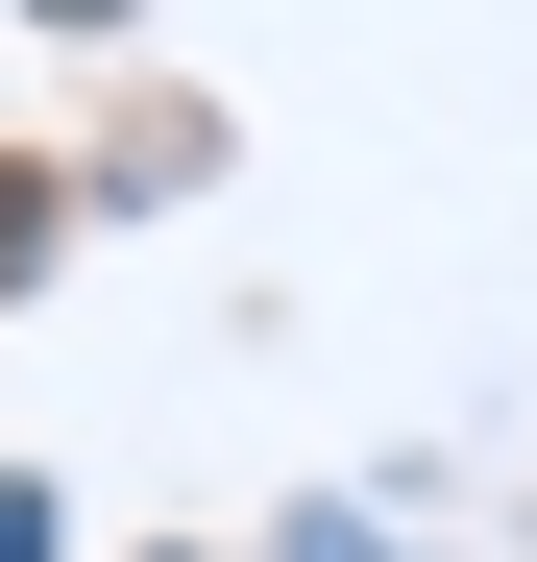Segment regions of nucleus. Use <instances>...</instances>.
Here are the masks:
<instances>
[{
  "mask_svg": "<svg viewBox=\"0 0 537 562\" xmlns=\"http://www.w3.org/2000/svg\"><path fill=\"white\" fill-rule=\"evenodd\" d=\"M294 562H391V538H367V514H294Z\"/></svg>",
  "mask_w": 537,
  "mask_h": 562,
  "instance_id": "nucleus-1",
  "label": "nucleus"
},
{
  "mask_svg": "<svg viewBox=\"0 0 537 562\" xmlns=\"http://www.w3.org/2000/svg\"><path fill=\"white\" fill-rule=\"evenodd\" d=\"M0 562H49V490H0Z\"/></svg>",
  "mask_w": 537,
  "mask_h": 562,
  "instance_id": "nucleus-2",
  "label": "nucleus"
},
{
  "mask_svg": "<svg viewBox=\"0 0 537 562\" xmlns=\"http://www.w3.org/2000/svg\"><path fill=\"white\" fill-rule=\"evenodd\" d=\"M49 25H123V0H49Z\"/></svg>",
  "mask_w": 537,
  "mask_h": 562,
  "instance_id": "nucleus-3",
  "label": "nucleus"
}]
</instances>
